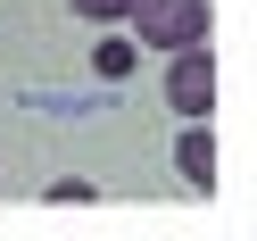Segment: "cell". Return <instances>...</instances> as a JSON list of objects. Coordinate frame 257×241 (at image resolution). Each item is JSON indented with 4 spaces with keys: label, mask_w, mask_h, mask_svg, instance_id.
I'll list each match as a JSON object with an SVG mask.
<instances>
[{
    "label": "cell",
    "mask_w": 257,
    "mask_h": 241,
    "mask_svg": "<svg viewBox=\"0 0 257 241\" xmlns=\"http://www.w3.org/2000/svg\"><path fill=\"white\" fill-rule=\"evenodd\" d=\"M166 100H174V117H207L216 108V58H207V42L166 50Z\"/></svg>",
    "instance_id": "obj_2"
},
{
    "label": "cell",
    "mask_w": 257,
    "mask_h": 241,
    "mask_svg": "<svg viewBox=\"0 0 257 241\" xmlns=\"http://www.w3.org/2000/svg\"><path fill=\"white\" fill-rule=\"evenodd\" d=\"M67 9L83 25H124V17H133V0H67Z\"/></svg>",
    "instance_id": "obj_4"
},
{
    "label": "cell",
    "mask_w": 257,
    "mask_h": 241,
    "mask_svg": "<svg viewBox=\"0 0 257 241\" xmlns=\"http://www.w3.org/2000/svg\"><path fill=\"white\" fill-rule=\"evenodd\" d=\"M174 167H183V183H191V191H216V133H207V117H191V125H183Z\"/></svg>",
    "instance_id": "obj_3"
},
{
    "label": "cell",
    "mask_w": 257,
    "mask_h": 241,
    "mask_svg": "<svg viewBox=\"0 0 257 241\" xmlns=\"http://www.w3.org/2000/svg\"><path fill=\"white\" fill-rule=\"evenodd\" d=\"M124 67H133V42H124V34H116V42H100V58H91V75H124Z\"/></svg>",
    "instance_id": "obj_5"
},
{
    "label": "cell",
    "mask_w": 257,
    "mask_h": 241,
    "mask_svg": "<svg viewBox=\"0 0 257 241\" xmlns=\"http://www.w3.org/2000/svg\"><path fill=\"white\" fill-rule=\"evenodd\" d=\"M133 50H191V42H207L216 34V9H207V0H133Z\"/></svg>",
    "instance_id": "obj_1"
}]
</instances>
